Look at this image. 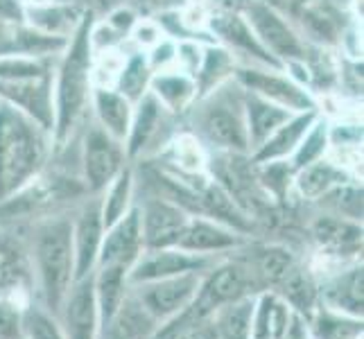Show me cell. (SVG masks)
Wrapping results in <instances>:
<instances>
[{
  "label": "cell",
  "mask_w": 364,
  "mask_h": 339,
  "mask_svg": "<svg viewBox=\"0 0 364 339\" xmlns=\"http://www.w3.org/2000/svg\"><path fill=\"white\" fill-rule=\"evenodd\" d=\"M208 265V258L191 254L179 247L168 249H145L141 258L134 262V267L127 274L129 285H141L149 281L168 279V276L188 274V271H202Z\"/></svg>",
  "instance_id": "cell-5"
},
{
  "label": "cell",
  "mask_w": 364,
  "mask_h": 339,
  "mask_svg": "<svg viewBox=\"0 0 364 339\" xmlns=\"http://www.w3.org/2000/svg\"><path fill=\"white\" fill-rule=\"evenodd\" d=\"M127 274H129V269H124V267L107 265V267H100L97 276H93L100 328L111 321V317L118 312L122 298L127 296V292H129Z\"/></svg>",
  "instance_id": "cell-15"
},
{
  "label": "cell",
  "mask_w": 364,
  "mask_h": 339,
  "mask_svg": "<svg viewBox=\"0 0 364 339\" xmlns=\"http://www.w3.org/2000/svg\"><path fill=\"white\" fill-rule=\"evenodd\" d=\"M242 77L249 84V89L258 91L262 97L276 99V102L287 104V107H292V109H306V107H310V97L304 91L296 89V86L290 84L287 80L276 77V75H265V72H258V70H247Z\"/></svg>",
  "instance_id": "cell-18"
},
{
  "label": "cell",
  "mask_w": 364,
  "mask_h": 339,
  "mask_svg": "<svg viewBox=\"0 0 364 339\" xmlns=\"http://www.w3.org/2000/svg\"><path fill=\"white\" fill-rule=\"evenodd\" d=\"M251 315H254L251 296H242L218 308L210 315L218 339H251Z\"/></svg>",
  "instance_id": "cell-17"
},
{
  "label": "cell",
  "mask_w": 364,
  "mask_h": 339,
  "mask_svg": "<svg viewBox=\"0 0 364 339\" xmlns=\"http://www.w3.org/2000/svg\"><path fill=\"white\" fill-rule=\"evenodd\" d=\"M120 170V149L114 141V136L107 131H91L86 138L84 152V172L91 190H102L107 188Z\"/></svg>",
  "instance_id": "cell-10"
},
{
  "label": "cell",
  "mask_w": 364,
  "mask_h": 339,
  "mask_svg": "<svg viewBox=\"0 0 364 339\" xmlns=\"http://www.w3.org/2000/svg\"><path fill=\"white\" fill-rule=\"evenodd\" d=\"M279 285L283 287L281 298L287 306L296 308L301 315H312V312H315V303H317L319 292H317V285L310 279L308 271L292 267L285 274V279Z\"/></svg>",
  "instance_id": "cell-20"
},
{
  "label": "cell",
  "mask_w": 364,
  "mask_h": 339,
  "mask_svg": "<svg viewBox=\"0 0 364 339\" xmlns=\"http://www.w3.org/2000/svg\"><path fill=\"white\" fill-rule=\"evenodd\" d=\"M308 124H310V116H301L290 122L285 120L281 127L260 145L262 149L258 152V158L267 161V158H279V156H285L287 152H292V149L299 145L301 136L306 134Z\"/></svg>",
  "instance_id": "cell-24"
},
{
  "label": "cell",
  "mask_w": 364,
  "mask_h": 339,
  "mask_svg": "<svg viewBox=\"0 0 364 339\" xmlns=\"http://www.w3.org/2000/svg\"><path fill=\"white\" fill-rule=\"evenodd\" d=\"M59 315L64 319L66 339H97L100 319L91 274L73 283Z\"/></svg>",
  "instance_id": "cell-8"
},
{
  "label": "cell",
  "mask_w": 364,
  "mask_h": 339,
  "mask_svg": "<svg viewBox=\"0 0 364 339\" xmlns=\"http://www.w3.org/2000/svg\"><path fill=\"white\" fill-rule=\"evenodd\" d=\"M170 339H218V335H215V325H213V321L208 317V319L186 325V328L174 333Z\"/></svg>",
  "instance_id": "cell-38"
},
{
  "label": "cell",
  "mask_w": 364,
  "mask_h": 339,
  "mask_svg": "<svg viewBox=\"0 0 364 339\" xmlns=\"http://www.w3.org/2000/svg\"><path fill=\"white\" fill-rule=\"evenodd\" d=\"M25 3H30L34 7H48L50 5V0H25Z\"/></svg>",
  "instance_id": "cell-39"
},
{
  "label": "cell",
  "mask_w": 364,
  "mask_h": 339,
  "mask_svg": "<svg viewBox=\"0 0 364 339\" xmlns=\"http://www.w3.org/2000/svg\"><path fill=\"white\" fill-rule=\"evenodd\" d=\"M249 21L254 25L258 39L272 48L281 57H299L301 45L296 41L294 32L283 23V18L262 3L249 5Z\"/></svg>",
  "instance_id": "cell-12"
},
{
  "label": "cell",
  "mask_w": 364,
  "mask_h": 339,
  "mask_svg": "<svg viewBox=\"0 0 364 339\" xmlns=\"http://www.w3.org/2000/svg\"><path fill=\"white\" fill-rule=\"evenodd\" d=\"M95 109L109 136L122 138L129 131V104L124 95H118L109 89H100L95 93Z\"/></svg>",
  "instance_id": "cell-21"
},
{
  "label": "cell",
  "mask_w": 364,
  "mask_h": 339,
  "mask_svg": "<svg viewBox=\"0 0 364 339\" xmlns=\"http://www.w3.org/2000/svg\"><path fill=\"white\" fill-rule=\"evenodd\" d=\"M191 217L179 204H172L168 199H149L143 208L141 233L145 249H168L177 247L179 237Z\"/></svg>",
  "instance_id": "cell-6"
},
{
  "label": "cell",
  "mask_w": 364,
  "mask_h": 339,
  "mask_svg": "<svg viewBox=\"0 0 364 339\" xmlns=\"http://www.w3.org/2000/svg\"><path fill=\"white\" fill-rule=\"evenodd\" d=\"M0 339H21V310L9 298H0Z\"/></svg>",
  "instance_id": "cell-36"
},
{
  "label": "cell",
  "mask_w": 364,
  "mask_h": 339,
  "mask_svg": "<svg viewBox=\"0 0 364 339\" xmlns=\"http://www.w3.org/2000/svg\"><path fill=\"white\" fill-rule=\"evenodd\" d=\"M23 279V265L14 249H9L5 242H0V298L14 296L21 290Z\"/></svg>",
  "instance_id": "cell-31"
},
{
  "label": "cell",
  "mask_w": 364,
  "mask_h": 339,
  "mask_svg": "<svg viewBox=\"0 0 364 339\" xmlns=\"http://www.w3.org/2000/svg\"><path fill=\"white\" fill-rule=\"evenodd\" d=\"M36 271H39L46 308L59 315L64 301L75 283V251H73V224L55 220L43 224L34 242Z\"/></svg>",
  "instance_id": "cell-1"
},
{
  "label": "cell",
  "mask_w": 364,
  "mask_h": 339,
  "mask_svg": "<svg viewBox=\"0 0 364 339\" xmlns=\"http://www.w3.org/2000/svg\"><path fill=\"white\" fill-rule=\"evenodd\" d=\"M21 339H66V335L53 312L30 306L21 310Z\"/></svg>",
  "instance_id": "cell-28"
},
{
  "label": "cell",
  "mask_w": 364,
  "mask_h": 339,
  "mask_svg": "<svg viewBox=\"0 0 364 339\" xmlns=\"http://www.w3.org/2000/svg\"><path fill=\"white\" fill-rule=\"evenodd\" d=\"M204 131L210 141L224 147L245 149L247 147V129L242 127L240 118L229 107H210L204 116Z\"/></svg>",
  "instance_id": "cell-19"
},
{
  "label": "cell",
  "mask_w": 364,
  "mask_h": 339,
  "mask_svg": "<svg viewBox=\"0 0 364 339\" xmlns=\"http://www.w3.org/2000/svg\"><path fill=\"white\" fill-rule=\"evenodd\" d=\"M154 91L161 102H166L170 109H181L193 97L195 86L183 75H161L154 82Z\"/></svg>",
  "instance_id": "cell-30"
},
{
  "label": "cell",
  "mask_w": 364,
  "mask_h": 339,
  "mask_svg": "<svg viewBox=\"0 0 364 339\" xmlns=\"http://www.w3.org/2000/svg\"><path fill=\"white\" fill-rule=\"evenodd\" d=\"M237 244H240V237L235 235V231L222 226L220 222L193 217V220H188L177 247L183 251H191V254L204 256L206 251H224V249H233Z\"/></svg>",
  "instance_id": "cell-13"
},
{
  "label": "cell",
  "mask_w": 364,
  "mask_h": 339,
  "mask_svg": "<svg viewBox=\"0 0 364 339\" xmlns=\"http://www.w3.org/2000/svg\"><path fill=\"white\" fill-rule=\"evenodd\" d=\"M102 208L91 206L84 210L77 226H73V251H75V281L89 276L97 262L102 244Z\"/></svg>",
  "instance_id": "cell-11"
},
{
  "label": "cell",
  "mask_w": 364,
  "mask_h": 339,
  "mask_svg": "<svg viewBox=\"0 0 364 339\" xmlns=\"http://www.w3.org/2000/svg\"><path fill=\"white\" fill-rule=\"evenodd\" d=\"M132 197V174L120 172L116 183L111 185V190L107 195V202L102 206V224L105 229H111L118 220L127 215V204Z\"/></svg>",
  "instance_id": "cell-29"
},
{
  "label": "cell",
  "mask_w": 364,
  "mask_h": 339,
  "mask_svg": "<svg viewBox=\"0 0 364 339\" xmlns=\"http://www.w3.org/2000/svg\"><path fill=\"white\" fill-rule=\"evenodd\" d=\"M323 147H326V129L321 127V124H317V129H312V134L306 138V143L299 147L294 163L299 168L310 166V163H315V158H319Z\"/></svg>",
  "instance_id": "cell-37"
},
{
  "label": "cell",
  "mask_w": 364,
  "mask_h": 339,
  "mask_svg": "<svg viewBox=\"0 0 364 339\" xmlns=\"http://www.w3.org/2000/svg\"><path fill=\"white\" fill-rule=\"evenodd\" d=\"M285 120H290L287 111L269 104L267 99H251L249 102V138L258 147L281 127Z\"/></svg>",
  "instance_id": "cell-22"
},
{
  "label": "cell",
  "mask_w": 364,
  "mask_h": 339,
  "mask_svg": "<svg viewBox=\"0 0 364 339\" xmlns=\"http://www.w3.org/2000/svg\"><path fill=\"white\" fill-rule=\"evenodd\" d=\"M199 283H202L199 271H188V274L168 276V279L129 285V287L149 315L159 323H163V321H170L172 317H177L179 312L191 303L199 290Z\"/></svg>",
  "instance_id": "cell-4"
},
{
  "label": "cell",
  "mask_w": 364,
  "mask_h": 339,
  "mask_svg": "<svg viewBox=\"0 0 364 339\" xmlns=\"http://www.w3.org/2000/svg\"><path fill=\"white\" fill-rule=\"evenodd\" d=\"M247 267H249L251 274H254V279H256L258 285L260 283L279 285L285 279V274L294 267V260H292V254L287 249L267 247L256 256L254 265H247Z\"/></svg>",
  "instance_id": "cell-23"
},
{
  "label": "cell",
  "mask_w": 364,
  "mask_h": 339,
  "mask_svg": "<svg viewBox=\"0 0 364 339\" xmlns=\"http://www.w3.org/2000/svg\"><path fill=\"white\" fill-rule=\"evenodd\" d=\"M340 181H342V172L337 170L331 161L328 163L321 161V163H310V166H306V170L301 172L296 185H299V190L304 197L315 199V197L331 193Z\"/></svg>",
  "instance_id": "cell-26"
},
{
  "label": "cell",
  "mask_w": 364,
  "mask_h": 339,
  "mask_svg": "<svg viewBox=\"0 0 364 339\" xmlns=\"http://www.w3.org/2000/svg\"><path fill=\"white\" fill-rule=\"evenodd\" d=\"M315 237L319 240V244L335 249V251H342V249L358 247L362 242V231L355 224H348L346 220L321 217L315 224Z\"/></svg>",
  "instance_id": "cell-25"
},
{
  "label": "cell",
  "mask_w": 364,
  "mask_h": 339,
  "mask_svg": "<svg viewBox=\"0 0 364 339\" xmlns=\"http://www.w3.org/2000/svg\"><path fill=\"white\" fill-rule=\"evenodd\" d=\"M107 237H102L97 254V265H118L124 269H132L134 262L141 258L145 251L143 233H141V212L132 210L122 220H118L111 229H107Z\"/></svg>",
  "instance_id": "cell-7"
},
{
  "label": "cell",
  "mask_w": 364,
  "mask_h": 339,
  "mask_svg": "<svg viewBox=\"0 0 364 339\" xmlns=\"http://www.w3.org/2000/svg\"><path fill=\"white\" fill-rule=\"evenodd\" d=\"M328 310L342 312L348 317H362V269H350L344 276L333 279L321 290Z\"/></svg>",
  "instance_id": "cell-16"
},
{
  "label": "cell",
  "mask_w": 364,
  "mask_h": 339,
  "mask_svg": "<svg viewBox=\"0 0 364 339\" xmlns=\"http://www.w3.org/2000/svg\"><path fill=\"white\" fill-rule=\"evenodd\" d=\"M312 333L315 339H355L362 333V319L326 308L323 312H317Z\"/></svg>",
  "instance_id": "cell-27"
},
{
  "label": "cell",
  "mask_w": 364,
  "mask_h": 339,
  "mask_svg": "<svg viewBox=\"0 0 364 339\" xmlns=\"http://www.w3.org/2000/svg\"><path fill=\"white\" fill-rule=\"evenodd\" d=\"M174 163L183 170V172H199L204 168V156L199 143L193 136H181L174 143Z\"/></svg>",
  "instance_id": "cell-33"
},
{
  "label": "cell",
  "mask_w": 364,
  "mask_h": 339,
  "mask_svg": "<svg viewBox=\"0 0 364 339\" xmlns=\"http://www.w3.org/2000/svg\"><path fill=\"white\" fill-rule=\"evenodd\" d=\"M156 118H159V102L152 95H149V97L143 99L141 111H138V116H136V124H134V131H132V141H129V152L132 154H136L138 149L147 143L149 134L154 131Z\"/></svg>",
  "instance_id": "cell-32"
},
{
  "label": "cell",
  "mask_w": 364,
  "mask_h": 339,
  "mask_svg": "<svg viewBox=\"0 0 364 339\" xmlns=\"http://www.w3.org/2000/svg\"><path fill=\"white\" fill-rule=\"evenodd\" d=\"M43 154L36 124L14 107H0V197L30 179Z\"/></svg>",
  "instance_id": "cell-2"
},
{
  "label": "cell",
  "mask_w": 364,
  "mask_h": 339,
  "mask_svg": "<svg viewBox=\"0 0 364 339\" xmlns=\"http://www.w3.org/2000/svg\"><path fill=\"white\" fill-rule=\"evenodd\" d=\"M156 330L159 321L143 308V303L129 287L118 312L107 325L97 330V339H152Z\"/></svg>",
  "instance_id": "cell-9"
},
{
  "label": "cell",
  "mask_w": 364,
  "mask_h": 339,
  "mask_svg": "<svg viewBox=\"0 0 364 339\" xmlns=\"http://www.w3.org/2000/svg\"><path fill=\"white\" fill-rule=\"evenodd\" d=\"M290 306L279 294H260L254 301V315H251V339H283L290 328Z\"/></svg>",
  "instance_id": "cell-14"
},
{
  "label": "cell",
  "mask_w": 364,
  "mask_h": 339,
  "mask_svg": "<svg viewBox=\"0 0 364 339\" xmlns=\"http://www.w3.org/2000/svg\"><path fill=\"white\" fill-rule=\"evenodd\" d=\"M220 32L227 36V39L231 41V43H237V45H242V48H247V50H254L256 55H260V57H265L262 55V48L254 41V36H251V32H249V28L242 23V21H237V18H227V21H222L220 25Z\"/></svg>",
  "instance_id": "cell-34"
},
{
  "label": "cell",
  "mask_w": 364,
  "mask_h": 339,
  "mask_svg": "<svg viewBox=\"0 0 364 339\" xmlns=\"http://www.w3.org/2000/svg\"><path fill=\"white\" fill-rule=\"evenodd\" d=\"M89 77H91V34L89 28H82V32L75 36L59 77V99H57L59 136H64L73 127V122L77 120L86 93H89Z\"/></svg>",
  "instance_id": "cell-3"
},
{
  "label": "cell",
  "mask_w": 364,
  "mask_h": 339,
  "mask_svg": "<svg viewBox=\"0 0 364 339\" xmlns=\"http://www.w3.org/2000/svg\"><path fill=\"white\" fill-rule=\"evenodd\" d=\"M145 80H147V66L141 57H136L129 61V66L124 68L122 66V77H120V84H122V93H127L129 97H138L145 86Z\"/></svg>",
  "instance_id": "cell-35"
}]
</instances>
